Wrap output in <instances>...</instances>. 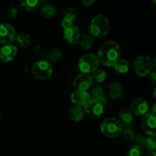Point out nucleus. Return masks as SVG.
Segmentation results:
<instances>
[{"label": "nucleus", "instance_id": "1", "mask_svg": "<svg viewBox=\"0 0 156 156\" xmlns=\"http://www.w3.org/2000/svg\"><path fill=\"white\" fill-rule=\"evenodd\" d=\"M120 47L115 41H106L101 45L98 51L97 58L99 63L106 66H114V64L120 59Z\"/></svg>", "mask_w": 156, "mask_h": 156}, {"label": "nucleus", "instance_id": "2", "mask_svg": "<svg viewBox=\"0 0 156 156\" xmlns=\"http://www.w3.org/2000/svg\"><path fill=\"white\" fill-rule=\"evenodd\" d=\"M110 22L106 16L98 15L93 18L90 24V33L92 37H103L109 32Z\"/></svg>", "mask_w": 156, "mask_h": 156}, {"label": "nucleus", "instance_id": "3", "mask_svg": "<svg viewBox=\"0 0 156 156\" xmlns=\"http://www.w3.org/2000/svg\"><path fill=\"white\" fill-rule=\"evenodd\" d=\"M155 63H153L152 59L148 56L141 55L136 58L133 63V68L136 74L139 76H146L152 71Z\"/></svg>", "mask_w": 156, "mask_h": 156}, {"label": "nucleus", "instance_id": "4", "mask_svg": "<svg viewBox=\"0 0 156 156\" xmlns=\"http://www.w3.org/2000/svg\"><path fill=\"white\" fill-rule=\"evenodd\" d=\"M32 74L39 80H47L50 79L53 73V68L50 62L45 59H41L32 66Z\"/></svg>", "mask_w": 156, "mask_h": 156}, {"label": "nucleus", "instance_id": "5", "mask_svg": "<svg viewBox=\"0 0 156 156\" xmlns=\"http://www.w3.org/2000/svg\"><path fill=\"white\" fill-rule=\"evenodd\" d=\"M99 62L97 56L93 53H86L80 57L78 62L79 70L84 74L92 73L98 69Z\"/></svg>", "mask_w": 156, "mask_h": 156}, {"label": "nucleus", "instance_id": "6", "mask_svg": "<svg viewBox=\"0 0 156 156\" xmlns=\"http://www.w3.org/2000/svg\"><path fill=\"white\" fill-rule=\"evenodd\" d=\"M123 126L117 118L109 117L104 120L101 124V131L107 137L113 138L120 135Z\"/></svg>", "mask_w": 156, "mask_h": 156}, {"label": "nucleus", "instance_id": "7", "mask_svg": "<svg viewBox=\"0 0 156 156\" xmlns=\"http://www.w3.org/2000/svg\"><path fill=\"white\" fill-rule=\"evenodd\" d=\"M85 108V111L88 117L93 120H98V119L101 118V116L104 114V109H105V106L100 103V102L97 101L95 100H91L84 106Z\"/></svg>", "mask_w": 156, "mask_h": 156}, {"label": "nucleus", "instance_id": "8", "mask_svg": "<svg viewBox=\"0 0 156 156\" xmlns=\"http://www.w3.org/2000/svg\"><path fill=\"white\" fill-rule=\"evenodd\" d=\"M16 32L15 28L8 23L0 24V44H11L15 39Z\"/></svg>", "mask_w": 156, "mask_h": 156}, {"label": "nucleus", "instance_id": "9", "mask_svg": "<svg viewBox=\"0 0 156 156\" xmlns=\"http://www.w3.org/2000/svg\"><path fill=\"white\" fill-rule=\"evenodd\" d=\"M141 126L144 132L149 136H155V129H156V120L155 116L152 114L151 113H147L143 116L141 122Z\"/></svg>", "mask_w": 156, "mask_h": 156}, {"label": "nucleus", "instance_id": "10", "mask_svg": "<svg viewBox=\"0 0 156 156\" xmlns=\"http://www.w3.org/2000/svg\"><path fill=\"white\" fill-rule=\"evenodd\" d=\"M92 79L89 74L80 73L75 77L73 84L76 90L87 91L92 85Z\"/></svg>", "mask_w": 156, "mask_h": 156}, {"label": "nucleus", "instance_id": "11", "mask_svg": "<svg viewBox=\"0 0 156 156\" xmlns=\"http://www.w3.org/2000/svg\"><path fill=\"white\" fill-rule=\"evenodd\" d=\"M129 110L133 113V114H135L136 116H144L145 114H147L148 110H149V105L144 99L139 98L132 101Z\"/></svg>", "mask_w": 156, "mask_h": 156}, {"label": "nucleus", "instance_id": "12", "mask_svg": "<svg viewBox=\"0 0 156 156\" xmlns=\"http://www.w3.org/2000/svg\"><path fill=\"white\" fill-rule=\"evenodd\" d=\"M18 53V49L15 45H4L0 49V60L2 62H9L14 59Z\"/></svg>", "mask_w": 156, "mask_h": 156}, {"label": "nucleus", "instance_id": "13", "mask_svg": "<svg viewBox=\"0 0 156 156\" xmlns=\"http://www.w3.org/2000/svg\"><path fill=\"white\" fill-rule=\"evenodd\" d=\"M91 100L89 93L87 91L76 90L71 94V101L75 105L79 107L85 106Z\"/></svg>", "mask_w": 156, "mask_h": 156}, {"label": "nucleus", "instance_id": "14", "mask_svg": "<svg viewBox=\"0 0 156 156\" xmlns=\"http://www.w3.org/2000/svg\"><path fill=\"white\" fill-rule=\"evenodd\" d=\"M80 36V30L77 26L73 25L69 28L64 29L63 37L68 44L75 45L77 44Z\"/></svg>", "mask_w": 156, "mask_h": 156}, {"label": "nucleus", "instance_id": "15", "mask_svg": "<svg viewBox=\"0 0 156 156\" xmlns=\"http://www.w3.org/2000/svg\"><path fill=\"white\" fill-rule=\"evenodd\" d=\"M133 141L137 143V146L143 147L149 152H154L156 149V142L154 137L152 136H143L141 135H136Z\"/></svg>", "mask_w": 156, "mask_h": 156}, {"label": "nucleus", "instance_id": "16", "mask_svg": "<svg viewBox=\"0 0 156 156\" xmlns=\"http://www.w3.org/2000/svg\"><path fill=\"white\" fill-rule=\"evenodd\" d=\"M117 120L122 126H129L133 120V114L129 108H123L119 111L117 114Z\"/></svg>", "mask_w": 156, "mask_h": 156}, {"label": "nucleus", "instance_id": "17", "mask_svg": "<svg viewBox=\"0 0 156 156\" xmlns=\"http://www.w3.org/2000/svg\"><path fill=\"white\" fill-rule=\"evenodd\" d=\"M77 18V14L76 10L73 8H69L64 12V16L62 20V26L63 29L69 28L74 25V21Z\"/></svg>", "mask_w": 156, "mask_h": 156}, {"label": "nucleus", "instance_id": "18", "mask_svg": "<svg viewBox=\"0 0 156 156\" xmlns=\"http://www.w3.org/2000/svg\"><path fill=\"white\" fill-rule=\"evenodd\" d=\"M108 93H109V96L111 98L114 99V100H119V99L122 98L124 94V89L120 82H113L111 84L109 88H108Z\"/></svg>", "mask_w": 156, "mask_h": 156}, {"label": "nucleus", "instance_id": "19", "mask_svg": "<svg viewBox=\"0 0 156 156\" xmlns=\"http://www.w3.org/2000/svg\"><path fill=\"white\" fill-rule=\"evenodd\" d=\"M90 97L92 100H95L97 101L100 102L101 105L105 106L107 103H108V99H107L106 96L105 94V90L100 85H97L94 86V88L91 89V93H90Z\"/></svg>", "mask_w": 156, "mask_h": 156}, {"label": "nucleus", "instance_id": "20", "mask_svg": "<svg viewBox=\"0 0 156 156\" xmlns=\"http://www.w3.org/2000/svg\"><path fill=\"white\" fill-rule=\"evenodd\" d=\"M69 117L75 122L82 121L84 118V111L82 107L76 105L71 107L69 110Z\"/></svg>", "mask_w": 156, "mask_h": 156}, {"label": "nucleus", "instance_id": "21", "mask_svg": "<svg viewBox=\"0 0 156 156\" xmlns=\"http://www.w3.org/2000/svg\"><path fill=\"white\" fill-rule=\"evenodd\" d=\"M15 41H16L17 45L23 49L27 48L32 44V40L30 35L27 34H19L16 35Z\"/></svg>", "mask_w": 156, "mask_h": 156}, {"label": "nucleus", "instance_id": "22", "mask_svg": "<svg viewBox=\"0 0 156 156\" xmlns=\"http://www.w3.org/2000/svg\"><path fill=\"white\" fill-rule=\"evenodd\" d=\"M78 43L83 50H87L92 47L93 44H94V39L91 34H84L81 35Z\"/></svg>", "mask_w": 156, "mask_h": 156}, {"label": "nucleus", "instance_id": "23", "mask_svg": "<svg viewBox=\"0 0 156 156\" xmlns=\"http://www.w3.org/2000/svg\"><path fill=\"white\" fill-rule=\"evenodd\" d=\"M40 4L41 2L37 0H26V1L21 2L20 6L26 12H33L39 8Z\"/></svg>", "mask_w": 156, "mask_h": 156}, {"label": "nucleus", "instance_id": "24", "mask_svg": "<svg viewBox=\"0 0 156 156\" xmlns=\"http://www.w3.org/2000/svg\"><path fill=\"white\" fill-rule=\"evenodd\" d=\"M114 69L120 74H125L129 72L130 69V64L129 61L124 59H120L114 64Z\"/></svg>", "mask_w": 156, "mask_h": 156}, {"label": "nucleus", "instance_id": "25", "mask_svg": "<svg viewBox=\"0 0 156 156\" xmlns=\"http://www.w3.org/2000/svg\"><path fill=\"white\" fill-rule=\"evenodd\" d=\"M41 13L44 18H53L56 15V10L53 5L50 4V3H46L41 6Z\"/></svg>", "mask_w": 156, "mask_h": 156}, {"label": "nucleus", "instance_id": "26", "mask_svg": "<svg viewBox=\"0 0 156 156\" xmlns=\"http://www.w3.org/2000/svg\"><path fill=\"white\" fill-rule=\"evenodd\" d=\"M61 56H62V53L59 49H51L47 53V55H46L47 59L46 60L50 62V64L55 63L60 59Z\"/></svg>", "mask_w": 156, "mask_h": 156}, {"label": "nucleus", "instance_id": "27", "mask_svg": "<svg viewBox=\"0 0 156 156\" xmlns=\"http://www.w3.org/2000/svg\"><path fill=\"white\" fill-rule=\"evenodd\" d=\"M107 76H108V75H107V73L105 70L98 69H96L94 73H92V75L91 76V77L93 82L101 83V82H105V79H106L107 78Z\"/></svg>", "mask_w": 156, "mask_h": 156}, {"label": "nucleus", "instance_id": "28", "mask_svg": "<svg viewBox=\"0 0 156 156\" xmlns=\"http://www.w3.org/2000/svg\"><path fill=\"white\" fill-rule=\"evenodd\" d=\"M120 135L122 136L123 140L126 141H133L136 136V133L134 129L129 126H123Z\"/></svg>", "mask_w": 156, "mask_h": 156}, {"label": "nucleus", "instance_id": "29", "mask_svg": "<svg viewBox=\"0 0 156 156\" xmlns=\"http://www.w3.org/2000/svg\"><path fill=\"white\" fill-rule=\"evenodd\" d=\"M126 156H143V149L137 145H134L128 149Z\"/></svg>", "mask_w": 156, "mask_h": 156}, {"label": "nucleus", "instance_id": "30", "mask_svg": "<svg viewBox=\"0 0 156 156\" xmlns=\"http://www.w3.org/2000/svg\"><path fill=\"white\" fill-rule=\"evenodd\" d=\"M18 9L15 5H9V9H8V15H9V17L15 19L18 16Z\"/></svg>", "mask_w": 156, "mask_h": 156}, {"label": "nucleus", "instance_id": "31", "mask_svg": "<svg viewBox=\"0 0 156 156\" xmlns=\"http://www.w3.org/2000/svg\"><path fill=\"white\" fill-rule=\"evenodd\" d=\"M34 53H36L37 56H42L43 54H44V50H43V48L41 46L37 45L36 47H34Z\"/></svg>", "mask_w": 156, "mask_h": 156}, {"label": "nucleus", "instance_id": "32", "mask_svg": "<svg viewBox=\"0 0 156 156\" xmlns=\"http://www.w3.org/2000/svg\"><path fill=\"white\" fill-rule=\"evenodd\" d=\"M82 5H84L85 6H91L94 4L95 2L94 0H83V1L81 2Z\"/></svg>", "mask_w": 156, "mask_h": 156}, {"label": "nucleus", "instance_id": "33", "mask_svg": "<svg viewBox=\"0 0 156 156\" xmlns=\"http://www.w3.org/2000/svg\"><path fill=\"white\" fill-rule=\"evenodd\" d=\"M149 79L150 80L152 81L153 83H155L156 81V76H155V71H152L150 73H149Z\"/></svg>", "mask_w": 156, "mask_h": 156}, {"label": "nucleus", "instance_id": "34", "mask_svg": "<svg viewBox=\"0 0 156 156\" xmlns=\"http://www.w3.org/2000/svg\"><path fill=\"white\" fill-rule=\"evenodd\" d=\"M143 156H156V153L155 152H148Z\"/></svg>", "mask_w": 156, "mask_h": 156}, {"label": "nucleus", "instance_id": "35", "mask_svg": "<svg viewBox=\"0 0 156 156\" xmlns=\"http://www.w3.org/2000/svg\"><path fill=\"white\" fill-rule=\"evenodd\" d=\"M155 108H156V105H155V103H154L153 106L152 107V112H151V114H153L154 116H155Z\"/></svg>", "mask_w": 156, "mask_h": 156}, {"label": "nucleus", "instance_id": "36", "mask_svg": "<svg viewBox=\"0 0 156 156\" xmlns=\"http://www.w3.org/2000/svg\"><path fill=\"white\" fill-rule=\"evenodd\" d=\"M1 120H2V115L1 114H0V122H1Z\"/></svg>", "mask_w": 156, "mask_h": 156}]
</instances>
